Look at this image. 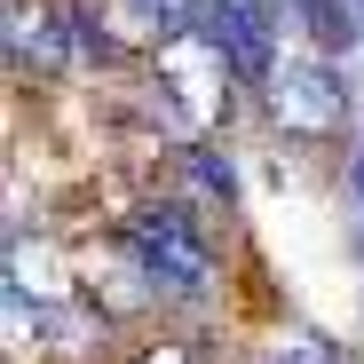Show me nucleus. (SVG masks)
Instances as JSON below:
<instances>
[{
	"label": "nucleus",
	"mask_w": 364,
	"mask_h": 364,
	"mask_svg": "<svg viewBox=\"0 0 364 364\" xmlns=\"http://www.w3.org/2000/svg\"><path fill=\"white\" fill-rule=\"evenodd\" d=\"M64 32L72 24H55L48 9H24V0H9V64L24 72H55V64H64Z\"/></svg>",
	"instance_id": "obj_4"
},
{
	"label": "nucleus",
	"mask_w": 364,
	"mask_h": 364,
	"mask_svg": "<svg viewBox=\"0 0 364 364\" xmlns=\"http://www.w3.org/2000/svg\"><path fill=\"white\" fill-rule=\"evenodd\" d=\"M127 254L159 293H206L214 285V246H206V222L191 206H143L127 214Z\"/></svg>",
	"instance_id": "obj_2"
},
{
	"label": "nucleus",
	"mask_w": 364,
	"mask_h": 364,
	"mask_svg": "<svg viewBox=\"0 0 364 364\" xmlns=\"http://www.w3.org/2000/svg\"><path fill=\"white\" fill-rule=\"evenodd\" d=\"M269 364H333V341H317V333H285V348H269Z\"/></svg>",
	"instance_id": "obj_6"
},
{
	"label": "nucleus",
	"mask_w": 364,
	"mask_h": 364,
	"mask_svg": "<svg viewBox=\"0 0 364 364\" xmlns=\"http://www.w3.org/2000/svg\"><path fill=\"white\" fill-rule=\"evenodd\" d=\"M143 364H198V356H191V348H182V341H159V348H151Z\"/></svg>",
	"instance_id": "obj_7"
},
{
	"label": "nucleus",
	"mask_w": 364,
	"mask_h": 364,
	"mask_svg": "<svg viewBox=\"0 0 364 364\" xmlns=\"http://www.w3.org/2000/svg\"><path fill=\"white\" fill-rule=\"evenodd\" d=\"M230 55L206 40V32H174V40H159V55H151V111L166 119V135H182V143H198L214 119L230 111Z\"/></svg>",
	"instance_id": "obj_1"
},
{
	"label": "nucleus",
	"mask_w": 364,
	"mask_h": 364,
	"mask_svg": "<svg viewBox=\"0 0 364 364\" xmlns=\"http://www.w3.org/2000/svg\"><path fill=\"white\" fill-rule=\"evenodd\" d=\"M64 24H72V48H80V55H95V64H111V55H119L111 32H95V9H64Z\"/></svg>",
	"instance_id": "obj_5"
},
{
	"label": "nucleus",
	"mask_w": 364,
	"mask_h": 364,
	"mask_svg": "<svg viewBox=\"0 0 364 364\" xmlns=\"http://www.w3.org/2000/svg\"><path fill=\"white\" fill-rule=\"evenodd\" d=\"M269 119L285 135H301V143H325L348 119V80L325 64V55H293V64L269 72Z\"/></svg>",
	"instance_id": "obj_3"
}]
</instances>
